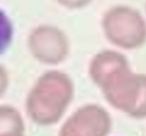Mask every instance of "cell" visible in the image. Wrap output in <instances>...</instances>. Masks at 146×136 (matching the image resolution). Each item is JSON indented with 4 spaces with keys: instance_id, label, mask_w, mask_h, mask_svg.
Segmentation results:
<instances>
[{
    "instance_id": "7a4b0ae2",
    "label": "cell",
    "mask_w": 146,
    "mask_h": 136,
    "mask_svg": "<svg viewBox=\"0 0 146 136\" xmlns=\"http://www.w3.org/2000/svg\"><path fill=\"white\" fill-rule=\"evenodd\" d=\"M63 3L69 5H78L84 3L87 0H61Z\"/></svg>"
},
{
    "instance_id": "6da1fadb",
    "label": "cell",
    "mask_w": 146,
    "mask_h": 136,
    "mask_svg": "<svg viewBox=\"0 0 146 136\" xmlns=\"http://www.w3.org/2000/svg\"><path fill=\"white\" fill-rule=\"evenodd\" d=\"M12 36V26L9 18L0 9V55L7 49Z\"/></svg>"
}]
</instances>
